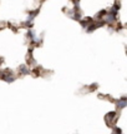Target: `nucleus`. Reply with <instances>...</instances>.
I'll return each instance as SVG.
<instances>
[{
    "instance_id": "4",
    "label": "nucleus",
    "mask_w": 127,
    "mask_h": 134,
    "mask_svg": "<svg viewBox=\"0 0 127 134\" xmlns=\"http://www.w3.org/2000/svg\"><path fill=\"white\" fill-rule=\"evenodd\" d=\"M113 132H115L116 134H121V133H122L121 129H120V128H115V130H113Z\"/></svg>"
},
{
    "instance_id": "2",
    "label": "nucleus",
    "mask_w": 127,
    "mask_h": 134,
    "mask_svg": "<svg viewBox=\"0 0 127 134\" xmlns=\"http://www.w3.org/2000/svg\"><path fill=\"white\" fill-rule=\"evenodd\" d=\"M19 70H20V73H21L23 75H25V74L29 73V69L26 68V65H20V66H19Z\"/></svg>"
},
{
    "instance_id": "5",
    "label": "nucleus",
    "mask_w": 127,
    "mask_h": 134,
    "mask_svg": "<svg viewBox=\"0 0 127 134\" xmlns=\"http://www.w3.org/2000/svg\"><path fill=\"white\" fill-rule=\"evenodd\" d=\"M113 134H116V133H113Z\"/></svg>"
},
{
    "instance_id": "3",
    "label": "nucleus",
    "mask_w": 127,
    "mask_h": 134,
    "mask_svg": "<svg viewBox=\"0 0 127 134\" xmlns=\"http://www.w3.org/2000/svg\"><path fill=\"white\" fill-rule=\"evenodd\" d=\"M106 20H107L109 23H112V21H115V20H116V16H115V15H111V14H107Z\"/></svg>"
},
{
    "instance_id": "1",
    "label": "nucleus",
    "mask_w": 127,
    "mask_h": 134,
    "mask_svg": "<svg viewBox=\"0 0 127 134\" xmlns=\"http://www.w3.org/2000/svg\"><path fill=\"white\" fill-rule=\"evenodd\" d=\"M116 104H117V108H118V109H123V108L127 105V99L126 98H121L120 100H117Z\"/></svg>"
}]
</instances>
